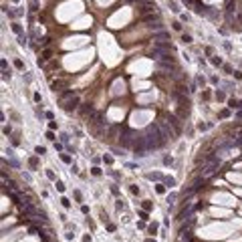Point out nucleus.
<instances>
[{
	"mask_svg": "<svg viewBox=\"0 0 242 242\" xmlns=\"http://www.w3.org/2000/svg\"><path fill=\"white\" fill-rule=\"evenodd\" d=\"M77 105H79V99H77V97H73L69 103H65V105H63V109H65L67 113H71L73 109H77Z\"/></svg>",
	"mask_w": 242,
	"mask_h": 242,
	"instance_id": "obj_1",
	"label": "nucleus"
},
{
	"mask_svg": "<svg viewBox=\"0 0 242 242\" xmlns=\"http://www.w3.org/2000/svg\"><path fill=\"white\" fill-rule=\"evenodd\" d=\"M178 242H192V232L190 230H180V238Z\"/></svg>",
	"mask_w": 242,
	"mask_h": 242,
	"instance_id": "obj_2",
	"label": "nucleus"
},
{
	"mask_svg": "<svg viewBox=\"0 0 242 242\" xmlns=\"http://www.w3.org/2000/svg\"><path fill=\"white\" fill-rule=\"evenodd\" d=\"M79 111H81V115H89V113H93V105L91 103H85Z\"/></svg>",
	"mask_w": 242,
	"mask_h": 242,
	"instance_id": "obj_3",
	"label": "nucleus"
},
{
	"mask_svg": "<svg viewBox=\"0 0 242 242\" xmlns=\"http://www.w3.org/2000/svg\"><path fill=\"white\" fill-rule=\"evenodd\" d=\"M75 93H73V89H67V91H61V95H59V101H65L67 97H73Z\"/></svg>",
	"mask_w": 242,
	"mask_h": 242,
	"instance_id": "obj_4",
	"label": "nucleus"
},
{
	"mask_svg": "<svg viewBox=\"0 0 242 242\" xmlns=\"http://www.w3.org/2000/svg\"><path fill=\"white\" fill-rule=\"evenodd\" d=\"M12 30H14L18 36H22V26H20L18 22H12Z\"/></svg>",
	"mask_w": 242,
	"mask_h": 242,
	"instance_id": "obj_5",
	"label": "nucleus"
},
{
	"mask_svg": "<svg viewBox=\"0 0 242 242\" xmlns=\"http://www.w3.org/2000/svg\"><path fill=\"white\" fill-rule=\"evenodd\" d=\"M147 180H161V173H147Z\"/></svg>",
	"mask_w": 242,
	"mask_h": 242,
	"instance_id": "obj_6",
	"label": "nucleus"
},
{
	"mask_svg": "<svg viewBox=\"0 0 242 242\" xmlns=\"http://www.w3.org/2000/svg\"><path fill=\"white\" fill-rule=\"evenodd\" d=\"M182 43L190 45V43H192V36H190V35H182Z\"/></svg>",
	"mask_w": 242,
	"mask_h": 242,
	"instance_id": "obj_7",
	"label": "nucleus"
},
{
	"mask_svg": "<svg viewBox=\"0 0 242 242\" xmlns=\"http://www.w3.org/2000/svg\"><path fill=\"white\" fill-rule=\"evenodd\" d=\"M165 186H170V188L176 186V180H173V178H165Z\"/></svg>",
	"mask_w": 242,
	"mask_h": 242,
	"instance_id": "obj_8",
	"label": "nucleus"
},
{
	"mask_svg": "<svg viewBox=\"0 0 242 242\" xmlns=\"http://www.w3.org/2000/svg\"><path fill=\"white\" fill-rule=\"evenodd\" d=\"M212 65H216V67H218V65H222V59H220V57H214V59H212Z\"/></svg>",
	"mask_w": 242,
	"mask_h": 242,
	"instance_id": "obj_9",
	"label": "nucleus"
},
{
	"mask_svg": "<svg viewBox=\"0 0 242 242\" xmlns=\"http://www.w3.org/2000/svg\"><path fill=\"white\" fill-rule=\"evenodd\" d=\"M163 163H165V165H172V163H173V160L170 157V155H165V157H163Z\"/></svg>",
	"mask_w": 242,
	"mask_h": 242,
	"instance_id": "obj_10",
	"label": "nucleus"
},
{
	"mask_svg": "<svg viewBox=\"0 0 242 242\" xmlns=\"http://www.w3.org/2000/svg\"><path fill=\"white\" fill-rule=\"evenodd\" d=\"M170 8H172L173 12H178V10H180V8H178V4H176L173 0H170Z\"/></svg>",
	"mask_w": 242,
	"mask_h": 242,
	"instance_id": "obj_11",
	"label": "nucleus"
},
{
	"mask_svg": "<svg viewBox=\"0 0 242 242\" xmlns=\"http://www.w3.org/2000/svg\"><path fill=\"white\" fill-rule=\"evenodd\" d=\"M46 45H51V38H48V36H45V38L40 40V46H46Z\"/></svg>",
	"mask_w": 242,
	"mask_h": 242,
	"instance_id": "obj_12",
	"label": "nucleus"
},
{
	"mask_svg": "<svg viewBox=\"0 0 242 242\" xmlns=\"http://www.w3.org/2000/svg\"><path fill=\"white\" fill-rule=\"evenodd\" d=\"M14 67H16V69H20V71H22V69H24L22 61H14Z\"/></svg>",
	"mask_w": 242,
	"mask_h": 242,
	"instance_id": "obj_13",
	"label": "nucleus"
},
{
	"mask_svg": "<svg viewBox=\"0 0 242 242\" xmlns=\"http://www.w3.org/2000/svg\"><path fill=\"white\" fill-rule=\"evenodd\" d=\"M61 160L65 161V163H71V157H69V155H65V153H63V155H61Z\"/></svg>",
	"mask_w": 242,
	"mask_h": 242,
	"instance_id": "obj_14",
	"label": "nucleus"
},
{
	"mask_svg": "<svg viewBox=\"0 0 242 242\" xmlns=\"http://www.w3.org/2000/svg\"><path fill=\"white\" fill-rule=\"evenodd\" d=\"M91 173H93V176H101V170H99V168H93Z\"/></svg>",
	"mask_w": 242,
	"mask_h": 242,
	"instance_id": "obj_15",
	"label": "nucleus"
},
{
	"mask_svg": "<svg viewBox=\"0 0 242 242\" xmlns=\"http://www.w3.org/2000/svg\"><path fill=\"white\" fill-rule=\"evenodd\" d=\"M155 190H157L160 194H163V192H165V188H163V186H161V184H157V186H155Z\"/></svg>",
	"mask_w": 242,
	"mask_h": 242,
	"instance_id": "obj_16",
	"label": "nucleus"
},
{
	"mask_svg": "<svg viewBox=\"0 0 242 242\" xmlns=\"http://www.w3.org/2000/svg\"><path fill=\"white\" fill-rule=\"evenodd\" d=\"M61 202H63V206H65V208H69V206H71V202H69V200H67V198H63Z\"/></svg>",
	"mask_w": 242,
	"mask_h": 242,
	"instance_id": "obj_17",
	"label": "nucleus"
},
{
	"mask_svg": "<svg viewBox=\"0 0 242 242\" xmlns=\"http://www.w3.org/2000/svg\"><path fill=\"white\" fill-rule=\"evenodd\" d=\"M173 24V28H176V30H182V24L178 22V20H176V22H172Z\"/></svg>",
	"mask_w": 242,
	"mask_h": 242,
	"instance_id": "obj_18",
	"label": "nucleus"
},
{
	"mask_svg": "<svg viewBox=\"0 0 242 242\" xmlns=\"http://www.w3.org/2000/svg\"><path fill=\"white\" fill-rule=\"evenodd\" d=\"M57 190H59V192H65V186L61 184V182H57Z\"/></svg>",
	"mask_w": 242,
	"mask_h": 242,
	"instance_id": "obj_19",
	"label": "nucleus"
},
{
	"mask_svg": "<svg viewBox=\"0 0 242 242\" xmlns=\"http://www.w3.org/2000/svg\"><path fill=\"white\" fill-rule=\"evenodd\" d=\"M147 242H153V240H147Z\"/></svg>",
	"mask_w": 242,
	"mask_h": 242,
	"instance_id": "obj_20",
	"label": "nucleus"
}]
</instances>
